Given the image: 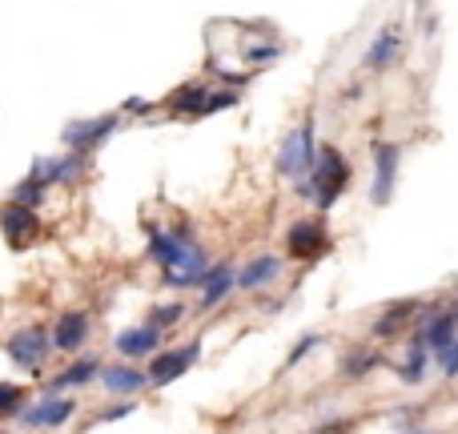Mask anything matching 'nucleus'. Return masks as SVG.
Returning a JSON list of instances; mask_svg holds the SVG:
<instances>
[{
  "instance_id": "f257e3e1",
  "label": "nucleus",
  "mask_w": 458,
  "mask_h": 434,
  "mask_svg": "<svg viewBox=\"0 0 458 434\" xmlns=\"http://www.w3.org/2000/svg\"><path fill=\"white\" fill-rule=\"evenodd\" d=\"M310 190H302L306 198H314L318 201V209H330L338 201V193L346 190L350 185V166L346 161H342V153H338V149H322L318 153V166H314V177H310Z\"/></svg>"
},
{
  "instance_id": "f03ea898",
  "label": "nucleus",
  "mask_w": 458,
  "mask_h": 434,
  "mask_svg": "<svg viewBox=\"0 0 458 434\" xmlns=\"http://www.w3.org/2000/svg\"><path fill=\"white\" fill-rule=\"evenodd\" d=\"M0 234H4V242H9L12 250H25V245H33L36 234H41V217H36V209L9 201V205L0 209Z\"/></svg>"
},
{
  "instance_id": "7ed1b4c3",
  "label": "nucleus",
  "mask_w": 458,
  "mask_h": 434,
  "mask_svg": "<svg viewBox=\"0 0 458 434\" xmlns=\"http://www.w3.org/2000/svg\"><path fill=\"white\" fill-rule=\"evenodd\" d=\"M310 166H318L314 161V121H306L302 129H294L290 137L282 141V153H277V169L282 174H306Z\"/></svg>"
},
{
  "instance_id": "20e7f679",
  "label": "nucleus",
  "mask_w": 458,
  "mask_h": 434,
  "mask_svg": "<svg viewBox=\"0 0 458 434\" xmlns=\"http://www.w3.org/2000/svg\"><path fill=\"white\" fill-rule=\"evenodd\" d=\"M198 354H201V342H190L185 350H165V354H157L153 362H149V383L153 386H169V383H177L185 370H190L193 362H198Z\"/></svg>"
},
{
  "instance_id": "39448f33",
  "label": "nucleus",
  "mask_w": 458,
  "mask_h": 434,
  "mask_svg": "<svg viewBox=\"0 0 458 434\" xmlns=\"http://www.w3.org/2000/svg\"><path fill=\"white\" fill-rule=\"evenodd\" d=\"M52 350V334H44L41 326H28V330H17L9 342V358L25 370H36L44 362V354Z\"/></svg>"
},
{
  "instance_id": "423d86ee",
  "label": "nucleus",
  "mask_w": 458,
  "mask_h": 434,
  "mask_svg": "<svg viewBox=\"0 0 458 434\" xmlns=\"http://www.w3.org/2000/svg\"><path fill=\"white\" fill-rule=\"evenodd\" d=\"M117 129V117H93V121H73L65 125V145L73 149L77 157H85L89 149H97L109 133Z\"/></svg>"
},
{
  "instance_id": "0eeeda50",
  "label": "nucleus",
  "mask_w": 458,
  "mask_h": 434,
  "mask_svg": "<svg viewBox=\"0 0 458 434\" xmlns=\"http://www.w3.org/2000/svg\"><path fill=\"white\" fill-rule=\"evenodd\" d=\"M394 177H398V145L378 141V145H374V190H370V198L378 201V205H386L390 201V193H394Z\"/></svg>"
},
{
  "instance_id": "6e6552de",
  "label": "nucleus",
  "mask_w": 458,
  "mask_h": 434,
  "mask_svg": "<svg viewBox=\"0 0 458 434\" xmlns=\"http://www.w3.org/2000/svg\"><path fill=\"white\" fill-rule=\"evenodd\" d=\"M285 250H290V258H318L322 250H326V234H322L318 221H294L290 226V234H285Z\"/></svg>"
},
{
  "instance_id": "1a4fd4ad",
  "label": "nucleus",
  "mask_w": 458,
  "mask_h": 434,
  "mask_svg": "<svg viewBox=\"0 0 458 434\" xmlns=\"http://www.w3.org/2000/svg\"><path fill=\"white\" fill-rule=\"evenodd\" d=\"M206 274L209 269H206V253H201V245H185L182 258L165 269V282H169V286H201Z\"/></svg>"
},
{
  "instance_id": "9d476101",
  "label": "nucleus",
  "mask_w": 458,
  "mask_h": 434,
  "mask_svg": "<svg viewBox=\"0 0 458 434\" xmlns=\"http://www.w3.org/2000/svg\"><path fill=\"white\" fill-rule=\"evenodd\" d=\"M77 415V402L73 399H44V402H33V407H25V426H65L69 418Z\"/></svg>"
},
{
  "instance_id": "9b49d317",
  "label": "nucleus",
  "mask_w": 458,
  "mask_h": 434,
  "mask_svg": "<svg viewBox=\"0 0 458 434\" xmlns=\"http://www.w3.org/2000/svg\"><path fill=\"white\" fill-rule=\"evenodd\" d=\"M418 338L426 342V350H434V354L442 358V354H446V350L458 342V318H454V310H446V314H431Z\"/></svg>"
},
{
  "instance_id": "f8f14e48",
  "label": "nucleus",
  "mask_w": 458,
  "mask_h": 434,
  "mask_svg": "<svg viewBox=\"0 0 458 434\" xmlns=\"http://www.w3.org/2000/svg\"><path fill=\"white\" fill-rule=\"evenodd\" d=\"M85 174V157L69 153V157H44V161H36L33 177H41L44 185H69L77 182V177Z\"/></svg>"
},
{
  "instance_id": "ddd939ff",
  "label": "nucleus",
  "mask_w": 458,
  "mask_h": 434,
  "mask_svg": "<svg viewBox=\"0 0 458 434\" xmlns=\"http://www.w3.org/2000/svg\"><path fill=\"white\" fill-rule=\"evenodd\" d=\"M89 342V318L81 310H69L52 326V346L57 350H81Z\"/></svg>"
},
{
  "instance_id": "4468645a",
  "label": "nucleus",
  "mask_w": 458,
  "mask_h": 434,
  "mask_svg": "<svg viewBox=\"0 0 458 434\" xmlns=\"http://www.w3.org/2000/svg\"><path fill=\"white\" fill-rule=\"evenodd\" d=\"M157 342H161V330L157 326H137V330H121L117 334V342L113 346L121 350L125 358H145L157 350Z\"/></svg>"
},
{
  "instance_id": "2eb2a0df",
  "label": "nucleus",
  "mask_w": 458,
  "mask_h": 434,
  "mask_svg": "<svg viewBox=\"0 0 458 434\" xmlns=\"http://www.w3.org/2000/svg\"><path fill=\"white\" fill-rule=\"evenodd\" d=\"M282 274V261L274 258V253H261V258H253L250 266L242 269V278H237V286L242 290H261V286H269V282Z\"/></svg>"
},
{
  "instance_id": "dca6fc26",
  "label": "nucleus",
  "mask_w": 458,
  "mask_h": 434,
  "mask_svg": "<svg viewBox=\"0 0 458 434\" xmlns=\"http://www.w3.org/2000/svg\"><path fill=\"white\" fill-rule=\"evenodd\" d=\"M101 383L109 386L113 394H133V391H141V386L149 383V374L133 370V366H109V370L101 374Z\"/></svg>"
},
{
  "instance_id": "f3484780",
  "label": "nucleus",
  "mask_w": 458,
  "mask_h": 434,
  "mask_svg": "<svg viewBox=\"0 0 458 434\" xmlns=\"http://www.w3.org/2000/svg\"><path fill=\"white\" fill-rule=\"evenodd\" d=\"M206 101H209L206 85H185V89H177V93L169 97V109H174L177 117H201L206 113Z\"/></svg>"
},
{
  "instance_id": "a211bd4d",
  "label": "nucleus",
  "mask_w": 458,
  "mask_h": 434,
  "mask_svg": "<svg viewBox=\"0 0 458 434\" xmlns=\"http://www.w3.org/2000/svg\"><path fill=\"white\" fill-rule=\"evenodd\" d=\"M97 374H105V370H101V362H97V358L89 354V358H81V362H73L65 374H57L49 391L57 394V391H69V386H85L89 378H97Z\"/></svg>"
},
{
  "instance_id": "6ab92c4d",
  "label": "nucleus",
  "mask_w": 458,
  "mask_h": 434,
  "mask_svg": "<svg viewBox=\"0 0 458 434\" xmlns=\"http://www.w3.org/2000/svg\"><path fill=\"white\" fill-rule=\"evenodd\" d=\"M201 310H213L217 302H221L225 294H229V286H234V274H229V269L225 266H217V269H209L206 278H201Z\"/></svg>"
},
{
  "instance_id": "aec40b11",
  "label": "nucleus",
  "mask_w": 458,
  "mask_h": 434,
  "mask_svg": "<svg viewBox=\"0 0 458 434\" xmlns=\"http://www.w3.org/2000/svg\"><path fill=\"white\" fill-rule=\"evenodd\" d=\"M398 52H402V36H398L394 28H386V33H378V41L370 44V52H366V65H370V69H386Z\"/></svg>"
},
{
  "instance_id": "412c9836",
  "label": "nucleus",
  "mask_w": 458,
  "mask_h": 434,
  "mask_svg": "<svg viewBox=\"0 0 458 434\" xmlns=\"http://www.w3.org/2000/svg\"><path fill=\"white\" fill-rule=\"evenodd\" d=\"M182 250H185V242H177L174 234H161V229H153V234H149V253H153V258L161 261L165 269L182 258Z\"/></svg>"
},
{
  "instance_id": "4be33fe9",
  "label": "nucleus",
  "mask_w": 458,
  "mask_h": 434,
  "mask_svg": "<svg viewBox=\"0 0 458 434\" xmlns=\"http://www.w3.org/2000/svg\"><path fill=\"white\" fill-rule=\"evenodd\" d=\"M423 370H426V342L423 338H415L410 342V358L402 362V383H423Z\"/></svg>"
},
{
  "instance_id": "5701e85b",
  "label": "nucleus",
  "mask_w": 458,
  "mask_h": 434,
  "mask_svg": "<svg viewBox=\"0 0 458 434\" xmlns=\"http://www.w3.org/2000/svg\"><path fill=\"white\" fill-rule=\"evenodd\" d=\"M410 314H415V302H398V306H390V314H386V318H378V322H374V334H378V338H386V334H394L398 326H402V322L410 318Z\"/></svg>"
},
{
  "instance_id": "b1692460",
  "label": "nucleus",
  "mask_w": 458,
  "mask_h": 434,
  "mask_svg": "<svg viewBox=\"0 0 458 434\" xmlns=\"http://www.w3.org/2000/svg\"><path fill=\"white\" fill-rule=\"evenodd\" d=\"M12 201H17V205L36 209V205L44 201V182H41V177H25V182H20L17 190H12Z\"/></svg>"
},
{
  "instance_id": "393cba45",
  "label": "nucleus",
  "mask_w": 458,
  "mask_h": 434,
  "mask_svg": "<svg viewBox=\"0 0 458 434\" xmlns=\"http://www.w3.org/2000/svg\"><path fill=\"white\" fill-rule=\"evenodd\" d=\"M374 366H378V354H374V350H358V354H350L346 362H342V374H346V378H362Z\"/></svg>"
},
{
  "instance_id": "a878e982",
  "label": "nucleus",
  "mask_w": 458,
  "mask_h": 434,
  "mask_svg": "<svg viewBox=\"0 0 458 434\" xmlns=\"http://www.w3.org/2000/svg\"><path fill=\"white\" fill-rule=\"evenodd\" d=\"M25 391L17 383H0V415H25Z\"/></svg>"
},
{
  "instance_id": "bb28decb",
  "label": "nucleus",
  "mask_w": 458,
  "mask_h": 434,
  "mask_svg": "<svg viewBox=\"0 0 458 434\" xmlns=\"http://www.w3.org/2000/svg\"><path fill=\"white\" fill-rule=\"evenodd\" d=\"M242 57L250 65H266V61H277V57H282V49H277V44H245Z\"/></svg>"
},
{
  "instance_id": "cd10ccee",
  "label": "nucleus",
  "mask_w": 458,
  "mask_h": 434,
  "mask_svg": "<svg viewBox=\"0 0 458 434\" xmlns=\"http://www.w3.org/2000/svg\"><path fill=\"white\" fill-rule=\"evenodd\" d=\"M182 314H185V306H157V310H153V322H149V326L165 330V326H174V322L182 318Z\"/></svg>"
},
{
  "instance_id": "c85d7f7f",
  "label": "nucleus",
  "mask_w": 458,
  "mask_h": 434,
  "mask_svg": "<svg viewBox=\"0 0 458 434\" xmlns=\"http://www.w3.org/2000/svg\"><path fill=\"white\" fill-rule=\"evenodd\" d=\"M318 342H322L318 334H306V338H298V346H294V354H290V362H298V358H306L314 346H318Z\"/></svg>"
},
{
  "instance_id": "c756f323",
  "label": "nucleus",
  "mask_w": 458,
  "mask_h": 434,
  "mask_svg": "<svg viewBox=\"0 0 458 434\" xmlns=\"http://www.w3.org/2000/svg\"><path fill=\"white\" fill-rule=\"evenodd\" d=\"M439 362H442V370H446V378H458V342L439 358Z\"/></svg>"
},
{
  "instance_id": "7c9ffc66",
  "label": "nucleus",
  "mask_w": 458,
  "mask_h": 434,
  "mask_svg": "<svg viewBox=\"0 0 458 434\" xmlns=\"http://www.w3.org/2000/svg\"><path fill=\"white\" fill-rule=\"evenodd\" d=\"M125 415H133V402H121V407H113L109 415H105V422H117V418H125Z\"/></svg>"
},
{
  "instance_id": "2f4dec72",
  "label": "nucleus",
  "mask_w": 458,
  "mask_h": 434,
  "mask_svg": "<svg viewBox=\"0 0 458 434\" xmlns=\"http://www.w3.org/2000/svg\"><path fill=\"white\" fill-rule=\"evenodd\" d=\"M402 434H431V430H402Z\"/></svg>"
},
{
  "instance_id": "473e14b6",
  "label": "nucleus",
  "mask_w": 458,
  "mask_h": 434,
  "mask_svg": "<svg viewBox=\"0 0 458 434\" xmlns=\"http://www.w3.org/2000/svg\"><path fill=\"white\" fill-rule=\"evenodd\" d=\"M454 318H458V310H454Z\"/></svg>"
}]
</instances>
